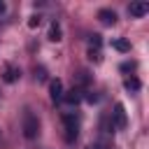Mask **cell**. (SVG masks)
Listing matches in <instances>:
<instances>
[{
    "label": "cell",
    "mask_w": 149,
    "mask_h": 149,
    "mask_svg": "<svg viewBox=\"0 0 149 149\" xmlns=\"http://www.w3.org/2000/svg\"><path fill=\"white\" fill-rule=\"evenodd\" d=\"M88 149H112V144L105 140V137H100V140H95V142H91L88 144Z\"/></svg>",
    "instance_id": "cell-7"
},
{
    "label": "cell",
    "mask_w": 149,
    "mask_h": 149,
    "mask_svg": "<svg viewBox=\"0 0 149 149\" xmlns=\"http://www.w3.org/2000/svg\"><path fill=\"white\" fill-rule=\"evenodd\" d=\"M49 40H51V42H58V40H61V28H58V23H51V30H49Z\"/></svg>",
    "instance_id": "cell-8"
},
{
    "label": "cell",
    "mask_w": 149,
    "mask_h": 149,
    "mask_svg": "<svg viewBox=\"0 0 149 149\" xmlns=\"http://www.w3.org/2000/svg\"><path fill=\"white\" fill-rule=\"evenodd\" d=\"M98 19H100V23H105V26H114L116 23V12H112V9H100L98 12Z\"/></svg>",
    "instance_id": "cell-5"
},
{
    "label": "cell",
    "mask_w": 149,
    "mask_h": 149,
    "mask_svg": "<svg viewBox=\"0 0 149 149\" xmlns=\"http://www.w3.org/2000/svg\"><path fill=\"white\" fill-rule=\"evenodd\" d=\"M16 79V70L12 65H7V74H5V81H14Z\"/></svg>",
    "instance_id": "cell-11"
},
{
    "label": "cell",
    "mask_w": 149,
    "mask_h": 149,
    "mask_svg": "<svg viewBox=\"0 0 149 149\" xmlns=\"http://www.w3.org/2000/svg\"><path fill=\"white\" fill-rule=\"evenodd\" d=\"M63 123H65V140L68 142H74L77 135H79V121L74 114H65L63 116Z\"/></svg>",
    "instance_id": "cell-2"
},
{
    "label": "cell",
    "mask_w": 149,
    "mask_h": 149,
    "mask_svg": "<svg viewBox=\"0 0 149 149\" xmlns=\"http://www.w3.org/2000/svg\"><path fill=\"white\" fill-rule=\"evenodd\" d=\"M112 128H119V130L126 128V109H123L121 102L114 105V112H112Z\"/></svg>",
    "instance_id": "cell-3"
},
{
    "label": "cell",
    "mask_w": 149,
    "mask_h": 149,
    "mask_svg": "<svg viewBox=\"0 0 149 149\" xmlns=\"http://www.w3.org/2000/svg\"><path fill=\"white\" fill-rule=\"evenodd\" d=\"M147 12H149V2H130V5H128V14L135 16V19L144 16Z\"/></svg>",
    "instance_id": "cell-4"
},
{
    "label": "cell",
    "mask_w": 149,
    "mask_h": 149,
    "mask_svg": "<svg viewBox=\"0 0 149 149\" xmlns=\"http://www.w3.org/2000/svg\"><path fill=\"white\" fill-rule=\"evenodd\" d=\"M2 12H5V2H0V14H2Z\"/></svg>",
    "instance_id": "cell-12"
},
{
    "label": "cell",
    "mask_w": 149,
    "mask_h": 149,
    "mask_svg": "<svg viewBox=\"0 0 149 149\" xmlns=\"http://www.w3.org/2000/svg\"><path fill=\"white\" fill-rule=\"evenodd\" d=\"M21 128H23V135H26L28 140L37 137V130H40V121H37V116H35L30 109H26V112H23V121H21Z\"/></svg>",
    "instance_id": "cell-1"
},
{
    "label": "cell",
    "mask_w": 149,
    "mask_h": 149,
    "mask_svg": "<svg viewBox=\"0 0 149 149\" xmlns=\"http://www.w3.org/2000/svg\"><path fill=\"white\" fill-rule=\"evenodd\" d=\"M112 47L119 49V51H128V49H130V44H128L126 40H116V42H112Z\"/></svg>",
    "instance_id": "cell-9"
},
{
    "label": "cell",
    "mask_w": 149,
    "mask_h": 149,
    "mask_svg": "<svg viewBox=\"0 0 149 149\" xmlns=\"http://www.w3.org/2000/svg\"><path fill=\"white\" fill-rule=\"evenodd\" d=\"M51 100L54 102H61L63 100V81L61 79H54L51 81Z\"/></svg>",
    "instance_id": "cell-6"
},
{
    "label": "cell",
    "mask_w": 149,
    "mask_h": 149,
    "mask_svg": "<svg viewBox=\"0 0 149 149\" xmlns=\"http://www.w3.org/2000/svg\"><path fill=\"white\" fill-rule=\"evenodd\" d=\"M126 88H128V91H137V88H140V81H137L135 77H130V79H126Z\"/></svg>",
    "instance_id": "cell-10"
}]
</instances>
